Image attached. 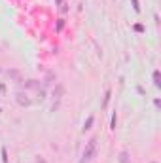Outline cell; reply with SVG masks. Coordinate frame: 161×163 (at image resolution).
Returning a JSON list of instances; mask_svg holds the SVG:
<instances>
[{
    "label": "cell",
    "mask_w": 161,
    "mask_h": 163,
    "mask_svg": "<svg viewBox=\"0 0 161 163\" xmlns=\"http://www.w3.org/2000/svg\"><path fill=\"white\" fill-rule=\"evenodd\" d=\"M15 101H17V104H21V106H31V104H34V101H32V99H29V95L23 93V91H17Z\"/></svg>",
    "instance_id": "7a4b0ae2"
},
{
    "label": "cell",
    "mask_w": 161,
    "mask_h": 163,
    "mask_svg": "<svg viewBox=\"0 0 161 163\" xmlns=\"http://www.w3.org/2000/svg\"><path fill=\"white\" fill-rule=\"evenodd\" d=\"M0 154H2V161H4V163H8V152H6V148H4V146L0 148Z\"/></svg>",
    "instance_id": "30bf717a"
},
{
    "label": "cell",
    "mask_w": 161,
    "mask_h": 163,
    "mask_svg": "<svg viewBox=\"0 0 161 163\" xmlns=\"http://www.w3.org/2000/svg\"><path fill=\"white\" fill-rule=\"evenodd\" d=\"M36 163H46V161H44V159H42V158H38V159H36Z\"/></svg>",
    "instance_id": "2e32d148"
},
{
    "label": "cell",
    "mask_w": 161,
    "mask_h": 163,
    "mask_svg": "<svg viewBox=\"0 0 161 163\" xmlns=\"http://www.w3.org/2000/svg\"><path fill=\"white\" fill-rule=\"evenodd\" d=\"M118 161H120V163H131V155H129V152L121 150L120 155H118Z\"/></svg>",
    "instance_id": "5b68a950"
},
{
    "label": "cell",
    "mask_w": 161,
    "mask_h": 163,
    "mask_svg": "<svg viewBox=\"0 0 161 163\" xmlns=\"http://www.w3.org/2000/svg\"><path fill=\"white\" fill-rule=\"evenodd\" d=\"M93 123H95V116H89L87 119H85V123H83V127H82V131L85 133V131H89L91 127H93Z\"/></svg>",
    "instance_id": "8992f818"
},
{
    "label": "cell",
    "mask_w": 161,
    "mask_h": 163,
    "mask_svg": "<svg viewBox=\"0 0 161 163\" xmlns=\"http://www.w3.org/2000/svg\"><path fill=\"white\" fill-rule=\"evenodd\" d=\"M95 154H97V139L93 137V139H91L89 142L85 144V148H83V154H82L80 163H89L91 159L95 158Z\"/></svg>",
    "instance_id": "6da1fadb"
},
{
    "label": "cell",
    "mask_w": 161,
    "mask_h": 163,
    "mask_svg": "<svg viewBox=\"0 0 161 163\" xmlns=\"http://www.w3.org/2000/svg\"><path fill=\"white\" fill-rule=\"evenodd\" d=\"M110 97H112V91H110V89H106V93H104V103H102V106H104V108L108 106V103H110Z\"/></svg>",
    "instance_id": "9c48e42d"
},
{
    "label": "cell",
    "mask_w": 161,
    "mask_h": 163,
    "mask_svg": "<svg viewBox=\"0 0 161 163\" xmlns=\"http://www.w3.org/2000/svg\"><path fill=\"white\" fill-rule=\"evenodd\" d=\"M63 93H65V87H63L61 83H55V87H53V97L59 101V99L63 97Z\"/></svg>",
    "instance_id": "277c9868"
},
{
    "label": "cell",
    "mask_w": 161,
    "mask_h": 163,
    "mask_svg": "<svg viewBox=\"0 0 161 163\" xmlns=\"http://www.w3.org/2000/svg\"><path fill=\"white\" fill-rule=\"evenodd\" d=\"M0 72H2V68H0Z\"/></svg>",
    "instance_id": "ac0fdd59"
},
{
    "label": "cell",
    "mask_w": 161,
    "mask_h": 163,
    "mask_svg": "<svg viewBox=\"0 0 161 163\" xmlns=\"http://www.w3.org/2000/svg\"><path fill=\"white\" fill-rule=\"evenodd\" d=\"M131 2H133V8H135V11L138 13V11H140V6H138V0H131Z\"/></svg>",
    "instance_id": "4fadbf2b"
},
{
    "label": "cell",
    "mask_w": 161,
    "mask_h": 163,
    "mask_svg": "<svg viewBox=\"0 0 161 163\" xmlns=\"http://www.w3.org/2000/svg\"><path fill=\"white\" fill-rule=\"evenodd\" d=\"M63 27H65V19H57V31H63Z\"/></svg>",
    "instance_id": "8fae6325"
},
{
    "label": "cell",
    "mask_w": 161,
    "mask_h": 163,
    "mask_svg": "<svg viewBox=\"0 0 161 163\" xmlns=\"http://www.w3.org/2000/svg\"><path fill=\"white\" fill-rule=\"evenodd\" d=\"M150 163H157V161H150Z\"/></svg>",
    "instance_id": "e0dca14e"
},
{
    "label": "cell",
    "mask_w": 161,
    "mask_h": 163,
    "mask_svg": "<svg viewBox=\"0 0 161 163\" xmlns=\"http://www.w3.org/2000/svg\"><path fill=\"white\" fill-rule=\"evenodd\" d=\"M23 87L25 89H40V82L38 80H27L23 83Z\"/></svg>",
    "instance_id": "3957f363"
},
{
    "label": "cell",
    "mask_w": 161,
    "mask_h": 163,
    "mask_svg": "<svg viewBox=\"0 0 161 163\" xmlns=\"http://www.w3.org/2000/svg\"><path fill=\"white\" fill-rule=\"evenodd\" d=\"M6 74H8V78H11V80H15V82H21V72H19V70H8V72H6Z\"/></svg>",
    "instance_id": "52a82bcc"
},
{
    "label": "cell",
    "mask_w": 161,
    "mask_h": 163,
    "mask_svg": "<svg viewBox=\"0 0 161 163\" xmlns=\"http://www.w3.org/2000/svg\"><path fill=\"white\" fill-rule=\"evenodd\" d=\"M133 29H135V31H137V32H144V27H142V25H140V23H137V25H135V27H133Z\"/></svg>",
    "instance_id": "5bb4252c"
},
{
    "label": "cell",
    "mask_w": 161,
    "mask_h": 163,
    "mask_svg": "<svg viewBox=\"0 0 161 163\" xmlns=\"http://www.w3.org/2000/svg\"><path fill=\"white\" fill-rule=\"evenodd\" d=\"M116 123H118V118L114 114V116H112V122H110V129H116Z\"/></svg>",
    "instance_id": "7c38bea8"
},
{
    "label": "cell",
    "mask_w": 161,
    "mask_h": 163,
    "mask_svg": "<svg viewBox=\"0 0 161 163\" xmlns=\"http://www.w3.org/2000/svg\"><path fill=\"white\" fill-rule=\"evenodd\" d=\"M153 86L156 87H161V78H159V70H153Z\"/></svg>",
    "instance_id": "ba28073f"
},
{
    "label": "cell",
    "mask_w": 161,
    "mask_h": 163,
    "mask_svg": "<svg viewBox=\"0 0 161 163\" xmlns=\"http://www.w3.org/2000/svg\"><path fill=\"white\" fill-rule=\"evenodd\" d=\"M4 91H6V86H4V83H0V93H4Z\"/></svg>",
    "instance_id": "9a60e30c"
}]
</instances>
